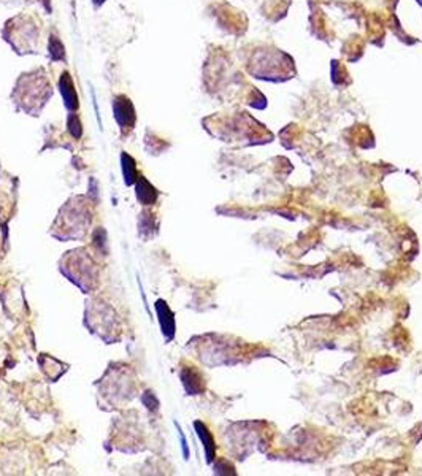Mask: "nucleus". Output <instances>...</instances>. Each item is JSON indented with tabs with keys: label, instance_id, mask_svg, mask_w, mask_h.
<instances>
[{
	"label": "nucleus",
	"instance_id": "obj_10",
	"mask_svg": "<svg viewBox=\"0 0 422 476\" xmlns=\"http://www.w3.org/2000/svg\"><path fill=\"white\" fill-rule=\"evenodd\" d=\"M179 436H181V445H182V451H185V457L188 459L189 457V451H188V445H186V440H185V435L179 432Z\"/></svg>",
	"mask_w": 422,
	"mask_h": 476
},
{
	"label": "nucleus",
	"instance_id": "obj_1",
	"mask_svg": "<svg viewBox=\"0 0 422 476\" xmlns=\"http://www.w3.org/2000/svg\"><path fill=\"white\" fill-rule=\"evenodd\" d=\"M5 30L7 40L17 49V52H32L30 49L35 48V43L39 40V30L35 29L32 17L29 16H17L14 20L8 21Z\"/></svg>",
	"mask_w": 422,
	"mask_h": 476
},
{
	"label": "nucleus",
	"instance_id": "obj_2",
	"mask_svg": "<svg viewBox=\"0 0 422 476\" xmlns=\"http://www.w3.org/2000/svg\"><path fill=\"white\" fill-rule=\"evenodd\" d=\"M113 108H115V118L119 122V125L129 127L131 129L135 122V109H134V105L131 103V100L124 96H119V97L115 99Z\"/></svg>",
	"mask_w": 422,
	"mask_h": 476
},
{
	"label": "nucleus",
	"instance_id": "obj_3",
	"mask_svg": "<svg viewBox=\"0 0 422 476\" xmlns=\"http://www.w3.org/2000/svg\"><path fill=\"white\" fill-rule=\"evenodd\" d=\"M156 309H157V315H159V321H160V327H162V334L167 337V338H172L173 334H175V318L172 315V311L169 309L167 303L159 300L157 305H156Z\"/></svg>",
	"mask_w": 422,
	"mask_h": 476
},
{
	"label": "nucleus",
	"instance_id": "obj_7",
	"mask_svg": "<svg viewBox=\"0 0 422 476\" xmlns=\"http://www.w3.org/2000/svg\"><path fill=\"white\" fill-rule=\"evenodd\" d=\"M122 172H124V181L127 185H132L134 179L137 178V169H135V162L131 156L122 154Z\"/></svg>",
	"mask_w": 422,
	"mask_h": 476
},
{
	"label": "nucleus",
	"instance_id": "obj_4",
	"mask_svg": "<svg viewBox=\"0 0 422 476\" xmlns=\"http://www.w3.org/2000/svg\"><path fill=\"white\" fill-rule=\"evenodd\" d=\"M59 87H61V94L64 97L65 106L68 109H77L78 108V97H77V90H75V84L71 81V77L68 73H64L61 81H59Z\"/></svg>",
	"mask_w": 422,
	"mask_h": 476
},
{
	"label": "nucleus",
	"instance_id": "obj_9",
	"mask_svg": "<svg viewBox=\"0 0 422 476\" xmlns=\"http://www.w3.org/2000/svg\"><path fill=\"white\" fill-rule=\"evenodd\" d=\"M68 127H70V134H71L73 137H75V138H80V137H81V124H80L78 116L70 115V118H68Z\"/></svg>",
	"mask_w": 422,
	"mask_h": 476
},
{
	"label": "nucleus",
	"instance_id": "obj_8",
	"mask_svg": "<svg viewBox=\"0 0 422 476\" xmlns=\"http://www.w3.org/2000/svg\"><path fill=\"white\" fill-rule=\"evenodd\" d=\"M49 56L52 61H62L65 59V51H64V45L59 42V39L56 35L49 36Z\"/></svg>",
	"mask_w": 422,
	"mask_h": 476
},
{
	"label": "nucleus",
	"instance_id": "obj_6",
	"mask_svg": "<svg viewBox=\"0 0 422 476\" xmlns=\"http://www.w3.org/2000/svg\"><path fill=\"white\" fill-rule=\"evenodd\" d=\"M195 429H197V433L200 436V440L204 442V446H205V452H207V459L208 462L213 461V455H214V442L210 435V432L207 430V427L200 423H195Z\"/></svg>",
	"mask_w": 422,
	"mask_h": 476
},
{
	"label": "nucleus",
	"instance_id": "obj_5",
	"mask_svg": "<svg viewBox=\"0 0 422 476\" xmlns=\"http://www.w3.org/2000/svg\"><path fill=\"white\" fill-rule=\"evenodd\" d=\"M137 198L143 205H151L156 202L157 198V192L156 189L150 185L148 181L144 178H140L138 179V185H137Z\"/></svg>",
	"mask_w": 422,
	"mask_h": 476
},
{
	"label": "nucleus",
	"instance_id": "obj_11",
	"mask_svg": "<svg viewBox=\"0 0 422 476\" xmlns=\"http://www.w3.org/2000/svg\"><path fill=\"white\" fill-rule=\"evenodd\" d=\"M103 2H105V0H94V4H96V5H102Z\"/></svg>",
	"mask_w": 422,
	"mask_h": 476
}]
</instances>
